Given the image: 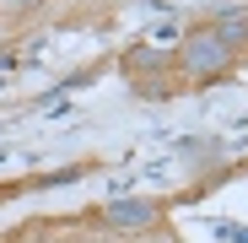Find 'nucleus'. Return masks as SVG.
Masks as SVG:
<instances>
[{"label":"nucleus","mask_w":248,"mask_h":243,"mask_svg":"<svg viewBox=\"0 0 248 243\" xmlns=\"http://www.w3.org/2000/svg\"><path fill=\"white\" fill-rule=\"evenodd\" d=\"M227 60H232V49L221 44L216 32H194L184 44V70L189 76H216V70H227Z\"/></svg>","instance_id":"obj_1"},{"label":"nucleus","mask_w":248,"mask_h":243,"mask_svg":"<svg viewBox=\"0 0 248 243\" xmlns=\"http://www.w3.org/2000/svg\"><path fill=\"white\" fill-rule=\"evenodd\" d=\"M108 222H113V227H151V222H156V206H151V200H113V206H108Z\"/></svg>","instance_id":"obj_2"},{"label":"nucleus","mask_w":248,"mask_h":243,"mask_svg":"<svg viewBox=\"0 0 248 243\" xmlns=\"http://www.w3.org/2000/svg\"><path fill=\"white\" fill-rule=\"evenodd\" d=\"M216 38H221L227 49H232V44H243V38H248V16H227V22L216 27Z\"/></svg>","instance_id":"obj_3"},{"label":"nucleus","mask_w":248,"mask_h":243,"mask_svg":"<svg viewBox=\"0 0 248 243\" xmlns=\"http://www.w3.org/2000/svg\"><path fill=\"white\" fill-rule=\"evenodd\" d=\"M6 70H16V60H11V54H0V76H6Z\"/></svg>","instance_id":"obj_4"},{"label":"nucleus","mask_w":248,"mask_h":243,"mask_svg":"<svg viewBox=\"0 0 248 243\" xmlns=\"http://www.w3.org/2000/svg\"><path fill=\"white\" fill-rule=\"evenodd\" d=\"M38 6H44V0H22V11H38Z\"/></svg>","instance_id":"obj_5"}]
</instances>
